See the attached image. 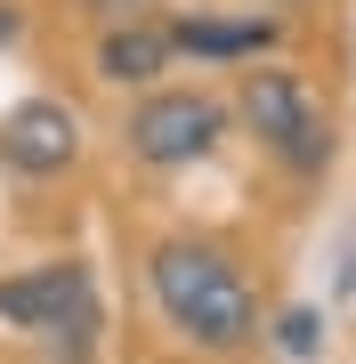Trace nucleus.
Here are the masks:
<instances>
[{
	"instance_id": "obj_10",
	"label": "nucleus",
	"mask_w": 356,
	"mask_h": 364,
	"mask_svg": "<svg viewBox=\"0 0 356 364\" xmlns=\"http://www.w3.org/2000/svg\"><path fill=\"white\" fill-rule=\"evenodd\" d=\"M16 33H25V9H16V0H0V49H9Z\"/></svg>"
},
{
	"instance_id": "obj_8",
	"label": "nucleus",
	"mask_w": 356,
	"mask_h": 364,
	"mask_svg": "<svg viewBox=\"0 0 356 364\" xmlns=\"http://www.w3.org/2000/svg\"><path fill=\"white\" fill-rule=\"evenodd\" d=\"M81 9H90V16H106V25H130V16H146L154 0H81Z\"/></svg>"
},
{
	"instance_id": "obj_4",
	"label": "nucleus",
	"mask_w": 356,
	"mask_h": 364,
	"mask_svg": "<svg viewBox=\"0 0 356 364\" xmlns=\"http://www.w3.org/2000/svg\"><path fill=\"white\" fill-rule=\"evenodd\" d=\"M219 130H227L219 97H203V90H154L130 122H122V146H130L146 170H186V162H203L219 146Z\"/></svg>"
},
{
	"instance_id": "obj_1",
	"label": "nucleus",
	"mask_w": 356,
	"mask_h": 364,
	"mask_svg": "<svg viewBox=\"0 0 356 364\" xmlns=\"http://www.w3.org/2000/svg\"><path fill=\"white\" fill-rule=\"evenodd\" d=\"M146 284H154L162 316H171V332H186L195 348H251L259 340V299H251V284L235 275V259L211 243H154V259H146Z\"/></svg>"
},
{
	"instance_id": "obj_2",
	"label": "nucleus",
	"mask_w": 356,
	"mask_h": 364,
	"mask_svg": "<svg viewBox=\"0 0 356 364\" xmlns=\"http://www.w3.org/2000/svg\"><path fill=\"white\" fill-rule=\"evenodd\" d=\"M0 324L49 340L57 356L81 364L90 340H97V284H90V267L81 259H41L25 275H9V284H0Z\"/></svg>"
},
{
	"instance_id": "obj_5",
	"label": "nucleus",
	"mask_w": 356,
	"mask_h": 364,
	"mask_svg": "<svg viewBox=\"0 0 356 364\" xmlns=\"http://www.w3.org/2000/svg\"><path fill=\"white\" fill-rule=\"evenodd\" d=\"M73 154H81V122H73V105H57V97H33V105H16V114L0 122V162L25 170V178H57Z\"/></svg>"
},
{
	"instance_id": "obj_6",
	"label": "nucleus",
	"mask_w": 356,
	"mask_h": 364,
	"mask_svg": "<svg viewBox=\"0 0 356 364\" xmlns=\"http://www.w3.org/2000/svg\"><path fill=\"white\" fill-rule=\"evenodd\" d=\"M162 33H171V49L211 57V65H235V57H259V49L284 41L276 16H178V25H162Z\"/></svg>"
},
{
	"instance_id": "obj_7",
	"label": "nucleus",
	"mask_w": 356,
	"mask_h": 364,
	"mask_svg": "<svg viewBox=\"0 0 356 364\" xmlns=\"http://www.w3.org/2000/svg\"><path fill=\"white\" fill-rule=\"evenodd\" d=\"M171 33L146 25V16H130V25H106L97 33V81H114V90H138V81L171 73Z\"/></svg>"
},
{
	"instance_id": "obj_9",
	"label": "nucleus",
	"mask_w": 356,
	"mask_h": 364,
	"mask_svg": "<svg viewBox=\"0 0 356 364\" xmlns=\"http://www.w3.org/2000/svg\"><path fill=\"white\" fill-rule=\"evenodd\" d=\"M284 348H316V316H291V324H284Z\"/></svg>"
},
{
	"instance_id": "obj_3",
	"label": "nucleus",
	"mask_w": 356,
	"mask_h": 364,
	"mask_svg": "<svg viewBox=\"0 0 356 364\" xmlns=\"http://www.w3.org/2000/svg\"><path fill=\"white\" fill-rule=\"evenodd\" d=\"M243 122H251V138H259L291 178H324V162H332V122H324V105L308 97L300 73H284V65L243 73Z\"/></svg>"
}]
</instances>
